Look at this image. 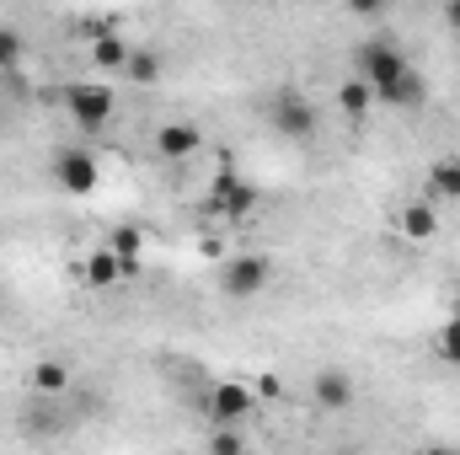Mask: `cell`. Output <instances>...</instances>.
<instances>
[{
    "label": "cell",
    "instance_id": "cell-23",
    "mask_svg": "<svg viewBox=\"0 0 460 455\" xmlns=\"http://www.w3.org/2000/svg\"><path fill=\"white\" fill-rule=\"evenodd\" d=\"M445 27L460 38V0H450V5H445Z\"/></svg>",
    "mask_w": 460,
    "mask_h": 455
},
{
    "label": "cell",
    "instance_id": "cell-7",
    "mask_svg": "<svg viewBox=\"0 0 460 455\" xmlns=\"http://www.w3.org/2000/svg\"><path fill=\"white\" fill-rule=\"evenodd\" d=\"M54 183L70 193V199H92L102 188V161L92 150H59L54 156Z\"/></svg>",
    "mask_w": 460,
    "mask_h": 455
},
{
    "label": "cell",
    "instance_id": "cell-14",
    "mask_svg": "<svg viewBox=\"0 0 460 455\" xmlns=\"http://www.w3.org/2000/svg\"><path fill=\"white\" fill-rule=\"evenodd\" d=\"M81 279H86L92 290H113L118 279H123V263H118L108 246H97V252H86V263H81Z\"/></svg>",
    "mask_w": 460,
    "mask_h": 455
},
{
    "label": "cell",
    "instance_id": "cell-3",
    "mask_svg": "<svg viewBox=\"0 0 460 455\" xmlns=\"http://www.w3.org/2000/svg\"><path fill=\"white\" fill-rule=\"evenodd\" d=\"M268 123H273L284 139H311V134H316V103H311L300 86H279L273 103H268Z\"/></svg>",
    "mask_w": 460,
    "mask_h": 455
},
{
    "label": "cell",
    "instance_id": "cell-16",
    "mask_svg": "<svg viewBox=\"0 0 460 455\" xmlns=\"http://www.w3.org/2000/svg\"><path fill=\"white\" fill-rule=\"evenodd\" d=\"M429 193L445 204H460V156H439L429 166Z\"/></svg>",
    "mask_w": 460,
    "mask_h": 455
},
{
    "label": "cell",
    "instance_id": "cell-20",
    "mask_svg": "<svg viewBox=\"0 0 460 455\" xmlns=\"http://www.w3.org/2000/svg\"><path fill=\"white\" fill-rule=\"evenodd\" d=\"M22 59H27V38H22L16 27H0V70H5V76H16V70H22Z\"/></svg>",
    "mask_w": 460,
    "mask_h": 455
},
{
    "label": "cell",
    "instance_id": "cell-19",
    "mask_svg": "<svg viewBox=\"0 0 460 455\" xmlns=\"http://www.w3.org/2000/svg\"><path fill=\"white\" fill-rule=\"evenodd\" d=\"M434 353L445 364H460V300H456V317H445V327L434 333Z\"/></svg>",
    "mask_w": 460,
    "mask_h": 455
},
{
    "label": "cell",
    "instance_id": "cell-1",
    "mask_svg": "<svg viewBox=\"0 0 460 455\" xmlns=\"http://www.w3.org/2000/svg\"><path fill=\"white\" fill-rule=\"evenodd\" d=\"M353 65H358V81L380 97V92H391L412 65H407V54L396 49V43H385V38H369V43H358V54H353Z\"/></svg>",
    "mask_w": 460,
    "mask_h": 455
},
{
    "label": "cell",
    "instance_id": "cell-21",
    "mask_svg": "<svg viewBox=\"0 0 460 455\" xmlns=\"http://www.w3.org/2000/svg\"><path fill=\"white\" fill-rule=\"evenodd\" d=\"M209 455H246L241 429H209Z\"/></svg>",
    "mask_w": 460,
    "mask_h": 455
},
{
    "label": "cell",
    "instance_id": "cell-11",
    "mask_svg": "<svg viewBox=\"0 0 460 455\" xmlns=\"http://www.w3.org/2000/svg\"><path fill=\"white\" fill-rule=\"evenodd\" d=\"M145 246H150V236H145L139 226H118L113 236H108V252L123 263V279H134V273H139V263H145Z\"/></svg>",
    "mask_w": 460,
    "mask_h": 455
},
{
    "label": "cell",
    "instance_id": "cell-22",
    "mask_svg": "<svg viewBox=\"0 0 460 455\" xmlns=\"http://www.w3.org/2000/svg\"><path fill=\"white\" fill-rule=\"evenodd\" d=\"M252 397H257V402H279V397H284V380H279V375H257V380H252Z\"/></svg>",
    "mask_w": 460,
    "mask_h": 455
},
{
    "label": "cell",
    "instance_id": "cell-17",
    "mask_svg": "<svg viewBox=\"0 0 460 455\" xmlns=\"http://www.w3.org/2000/svg\"><path fill=\"white\" fill-rule=\"evenodd\" d=\"M375 103H385V108H423V103H429V81H423L418 70H407V76H402L391 92H380Z\"/></svg>",
    "mask_w": 460,
    "mask_h": 455
},
{
    "label": "cell",
    "instance_id": "cell-24",
    "mask_svg": "<svg viewBox=\"0 0 460 455\" xmlns=\"http://www.w3.org/2000/svg\"><path fill=\"white\" fill-rule=\"evenodd\" d=\"M429 455H460L456 445H439V451H429Z\"/></svg>",
    "mask_w": 460,
    "mask_h": 455
},
{
    "label": "cell",
    "instance_id": "cell-6",
    "mask_svg": "<svg viewBox=\"0 0 460 455\" xmlns=\"http://www.w3.org/2000/svg\"><path fill=\"white\" fill-rule=\"evenodd\" d=\"M252 407H257V397H252L246 380H220V386H209V397H204L209 429H241V424L252 418Z\"/></svg>",
    "mask_w": 460,
    "mask_h": 455
},
{
    "label": "cell",
    "instance_id": "cell-5",
    "mask_svg": "<svg viewBox=\"0 0 460 455\" xmlns=\"http://www.w3.org/2000/svg\"><path fill=\"white\" fill-rule=\"evenodd\" d=\"M209 204H215V215H226V220H252V215L262 210V193H257L235 166H220V172H215V188H209Z\"/></svg>",
    "mask_w": 460,
    "mask_h": 455
},
{
    "label": "cell",
    "instance_id": "cell-18",
    "mask_svg": "<svg viewBox=\"0 0 460 455\" xmlns=\"http://www.w3.org/2000/svg\"><path fill=\"white\" fill-rule=\"evenodd\" d=\"M123 76H128L134 86H155V81H161V54H155V49H134L128 65H123Z\"/></svg>",
    "mask_w": 460,
    "mask_h": 455
},
{
    "label": "cell",
    "instance_id": "cell-15",
    "mask_svg": "<svg viewBox=\"0 0 460 455\" xmlns=\"http://www.w3.org/2000/svg\"><path fill=\"white\" fill-rule=\"evenodd\" d=\"M369 108H375V92H369L358 76L338 81V113H343L348 123H364V118H369Z\"/></svg>",
    "mask_w": 460,
    "mask_h": 455
},
{
    "label": "cell",
    "instance_id": "cell-12",
    "mask_svg": "<svg viewBox=\"0 0 460 455\" xmlns=\"http://www.w3.org/2000/svg\"><path fill=\"white\" fill-rule=\"evenodd\" d=\"M70 364L65 359H38L32 364V375H27V386H32V397H65L70 391Z\"/></svg>",
    "mask_w": 460,
    "mask_h": 455
},
{
    "label": "cell",
    "instance_id": "cell-8",
    "mask_svg": "<svg viewBox=\"0 0 460 455\" xmlns=\"http://www.w3.org/2000/svg\"><path fill=\"white\" fill-rule=\"evenodd\" d=\"M311 402L322 407V413H348L353 402H358V380L338 370V364H327V370H316L311 375Z\"/></svg>",
    "mask_w": 460,
    "mask_h": 455
},
{
    "label": "cell",
    "instance_id": "cell-10",
    "mask_svg": "<svg viewBox=\"0 0 460 455\" xmlns=\"http://www.w3.org/2000/svg\"><path fill=\"white\" fill-rule=\"evenodd\" d=\"M439 204L434 199H412V204H402V215H396V230H402V241H412V246H429L434 236H439Z\"/></svg>",
    "mask_w": 460,
    "mask_h": 455
},
{
    "label": "cell",
    "instance_id": "cell-9",
    "mask_svg": "<svg viewBox=\"0 0 460 455\" xmlns=\"http://www.w3.org/2000/svg\"><path fill=\"white\" fill-rule=\"evenodd\" d=\"M199 150H204V129L193 118H166L155 129V156L161 161H193Z\"/></svg>",
    "mask_w": 460,
    "mask_h": 455
},
{
    "label": "cell",
    "instance_id": "cell-2",
    "mask_svg": "<svg viewBox=\"0 0 460 455\" xmlns=\"http://www.w3.org/2000/svg\"><path fill=\"white\" fill-rule=\"evenodd\" d=\"M65 108L75 118V129H86V134H102L118 113V97L108 81H75L70 92H65Z\"/></svg>",
    "mask_w": 460,
    "mask_h": 455
},
{
    "label": "cell",
    "instance_id": "cell-13",
    "mask_svg": "<svg viewBox=\"0 0 460 455\" xmlns=\"http://www.w3.org/2000/svg\"><path fill=\"white\" fill-rule=\"evenodd\" d=\"M128 54H134V49H128V43H123L118 32H108V27H102V32L92 38V65H97L102 76H113V70L123 76V65H128Z\"/></svg>",
    "mask_w": 460,
    "mask_h": 455
},
{
    "label": "cell",
    "instance_id": "cell-4",
    "mask_svg": "<svg viewBox=\"0 0 460 455\" xmlns=\"http://www.w3.org/2000/svg\"><path fill=\"white\" fill-rule=\"evenodd\" d=\"M268 284H273V263L262 252H235L220 268V290H226L230 300H257Z\"/></svg>",
    "mask_w": 460,
    "mask_h": 455
}]
</instances>
